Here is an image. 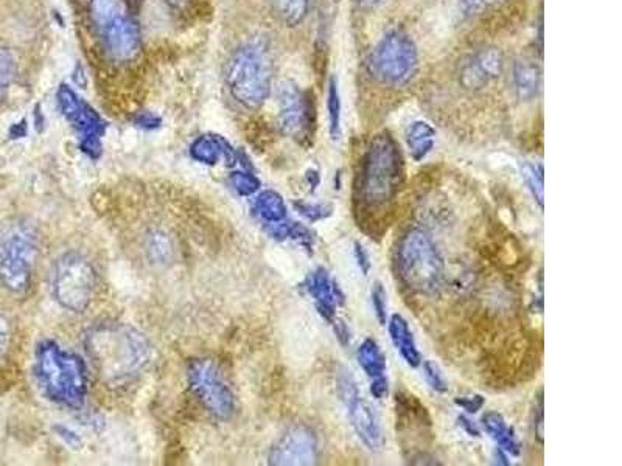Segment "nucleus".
I'll return each instance as SVG.
<instances>
[{
    "instance_id": "obj_1",
    "label": "nucleus",
    "mask_w": 622,
    "mask_h": 466,
    "mask_svg": "<svg viewBox=\"0 0 622 466\" xmlns=\"http://www.w3.org/2000/svg\"><path fill=\"white\" fill-rule=\"evenodd\" d=\"M403 157L391 134L375 136L361 162L357 201L366 210L385 209L399 195Z\"/></svg>"
},
{
    "instance_id": "obj_2",
    "label": "nucleus",
    "mask_w": 622,
    "mask_h": 466,
    "mask_svg": "<svg viewBox=\"0 0 622 466\" xmlns=\"http://www.w3.org/2000/svg\"><path fill=\"white\" fill-rule=\"evenodd\" d=\"M89 355L100 375L108 381H122L147 364L150 348L142 334L123 325H106L88 336Z\"/></svg>"
},
{
    "instance_id": "obj_3",
    "label": "nucleus",
    "mask_w": 622,
    "mask_h": 466,
    "mask_svg": "<svg viewBox=\"0 0 622 466\" xmlns=\"http://www.w3.org/2000/svg\"><path fill=\"white\" fill-rule=\"evenodd\" d=\"M35 373L46 397L72 409H80L88 392V373L74 353L64 352L52 341H42L36 350Z\"/></svg>"
},
{
    "instance_id": "obj_4",
    "label": "nucleus",
    "mask_w": 622,
    "mask_h": 466,
    "mask_svg": "<svg viewBox=\"0 0 622 466\" xmlns=\"http://www.w3.org/2000/svg\"><path fill=\"white\" fill-rule=\"evenodd\" d=\"M397 268L403 283L414 293L433 296L445 279V263L430 233L409 229L397 249Z\"/></svg>"
},
{
    "instance_id": "obj_5",
    "label": "nucleus",
    "mask_w": 622,
    "mask_h": 466,
    "mask_svg": "<svg viewBox=\"0 0 622 466\" xmlns=\"http://www.w3.org/2000/svg\"><path fill=\"white\" fill-rule=\"evenodd\" d=\"M226 84L240 105L259 109L273 86V60L268 49L254 42L235 50L226 67Z\"/></svg>"
},
{
    "instance_id": "obj_6",
    "label": "nucleus",
    "mask_w": 622,
    "mask_h": 466,
    "mask_svg": "<svg viewBox=\"0 0 622 466\" xmlns=\"http://www.w3.org/2000/svg\"><path fill=\"white\" fill-rule=\"evenodd\" d=\"M91 19L112 60H133L140 49V28L123 0H91Z\"/></svg>"
},
{
    "instance_id": "obj_7",
    "label": "nucleus",
    "mask_w": 622,
    "mask_h": 466,
    "mask_svg": "<svg viewBox=\"0 0 622 466\" xmlns=\"http://www.w3.org/2000/svg\"><path fill=\"white\" fill-rule=\"evenodd\" d=\"M38 255L35 233L27 226H11L0 233V283L11 293H25L32 283Z\"/></svg>"
},
{
    "instance_id": "obj_8",
    "label": "nucleus",
    "mask_w": 622,
    "mask_h": 466,
    "mask_svg": "<svg viewBox=\"0 0 622 466\" xmlns=\"http://www.w3.org/2000/svg\"><path fill=\"white\" fill-rule=\"evenodd\" d=\"M419 67V52L416 42L403 30H391L378 42L369 70L372 77L388 86H402L409 83Z\"/></svg>"
},
{
    "instance_id": "obj_9",
    "label": "nucleus",
    "mask_w": 622,
    "mask_h": 466,
    "mask_svg": "<svg viewBox=\"0 0 622 466\" xmlns=\"http://www.w3.org/2000/svg\"><path fill=\"white\" fill-rule=\"evenodd\" d=\"M97 274L83 255L66 254L56 261L53 294L61 307L75 313L88 310L95 296Z\"/></svg>"
},
{
    "instance_id": "obj_10",
    "label": "nucleus",
    "mask_w": 622,
    "mask_h": 466,
    "mask_svg": "<svg viewBox=\"0 0 622 466\" xmlns=\"http://www.w3.org/2000/svg\"><path fill=\"white\" fill-rule=\"evenodd\" d=\"M189 383L195 397L214 417L228 420L234 414V393L224 381L215 362L209 359L193 361L189 367Z\"/></svg>"
},
{
    "instance_id": "obj_11",
    "label": "nucleus",
    "mask_w": 622,
    "mask_h": 466,
    "mask_svg": "<svg viewBox=\"0 0 622 466\" xmlns=\"http://www.w3.org/2000/svg\"><path fill=\"white\" fill-rule=\"evenodd\" d=\"M279 126L282 133L294 139H302L310 134L313 109L308 95L293 81L280 84L279 92Z\"/></svg>"
},
{
    "instance_id": "obj_12",
    "label": "nucleus",
    "mask_w": 622,
    "mask_h": 466,
    "mask_svg": "<svg viewBox=\"0 0 622 466\" xmlns=\"http://www.w3.org/2000/svg\"><path fill=\"white\" fill-rule=\"evenodd\" d=\"M318 454V437L315 432L305 426H293L274 443L268 463L276 466L315 465Z\"/></svg>"
},
{
    "instance_id": "obj_13",
    "label": "nucleus",
    "mask_w": 622,
    "mask_h": 466,
    "mask_svg": "<svg viewBox=\"0 0 622 466\" xmlns=\"http://www.w3.org/2000/svg\"><path fill=\"white\" fill-rule=\"evenodd\" d=\"M56 97L61 112L81 134V139H100L105 134L106 123L102 117L86 101L81 100L69 86L61 84Z\"/></svg>"
},
{
    "instance_id": "obj_14",
    "label": "nucleus",
    "mask_w": 622,
    "mask_h": 466,
    "mask_svg": "<svg viewBox=\"0 0 622 466\" xmlns=\"http://www.w3.org/2000/svg\"><path fill=\"white\" fill-rule=\"evenodd\" d=\"M302 288L315 300L316 310L322 319L332 325L336 320V310L346 305V294L339 283L330 277L327 269L318 268L310 272Z\"/></svg>"
},
{
    "instance_id": "obj_15",
    "label": "nucleus",
    "mask_w": 622,
    "mask_h": 466,
    "mask_svg": "<svg viewBox=\"0 0 622 466\" xmlns=\"http://www.w3.org/2000/svg\"><path fill=\"white\" fill-rule=\"evenodd\" d=\"M346 406L349 409L350 425L361 443L375 453L381 451L385 446V432L377 409L369 401L364 400L361 393L346 403Z\"/></svg>"
},
{
    "instance_id": "obj_16",
    "label": "nucleus",
    "mask_w": 622,
    "mask_h": 466,
    "mask_svg": "<svg viewBox=\"0 0 622 466\" xmlns=\"http://www.w3.org/2000/svg\"><path fill=\"white\" fill-rule=\"evenodd\" d=\"M504 69V56L495 47L479 50L464 64L461 70V84L467 89H481L500 78Z\"/></svg>"
},
{
    "instance_id": "obj_17",
    "label": "nucleus",
    "mask_w": 622,
    "mask_h": 466,
    "mask_svg": "<svg viewBox=\"0 0 622 466\" xmlns=\"http://www.w3.org/2000/svg\"><path fill=\"white\" fill-rule=\"evenodd\" d=\"M388 331L389 338H391L394 347L397 348V352L402 356L403 361L411 369L422 366L423 359L419 347H417L416 338L409 328L408 320L402 314H392L391 319H388Z\"/></svg>"
},
{
    "instance_id": "obj_18",
    "label": "nucleus",
    "mask_w": 622,
    "mask_h": 466,
    "mask_svg": "<svg viewBox=\"0 0 622 466\" xmlns=\"http://www.w3.org/2000/svg\"><path fill=\"white\" fill-rule=\"evenodd\" d=\"M481 423H483L484 431L490 435V439L497 442L498 448L506 451L509 456H521L523 446L518 440L517 432H515L514 426L507 425L503 414L497 411L486 412L481 418Z\"/></svg>"
},
{
    "instance_id": "obj_19",
    "label": "nucleus",
    "mask_w": 622,
    "mask_h": 466,
    "mask_svg": "<svg viewBox=\"0 0 622 466\" xmlns=\"http://www.w3.org/2000/svg\"><path fill=\"white\" fill-rule=\"evenodd\" d=\"M406 145H408L409 154L416 162H422L430 156L431 151L436 145V129L428 122L416 120L406 129L405 134Z\"/></svg>"
},
{
    "instance_id": "obj_20",
    "label": "nucleus",
    "mask_w": 622,
    "mask_h": 466,
    "mask_svg": "<svg viewBox=\"0 0 622 466\" xmlns=\"http://www.w3.org/2000/svg\"><path fill=\"white\" fill-rule=\"evenodd\" d=\"M357 361L369 380L385 376L386 370H388L386 355L378 342L372 338L364 339L360 347L357 348Z\"/></svg>"
},
{
    "instance_id": "obj_21",
    "label": "nucleus",
    "mask_w": 622,
    "mask_h": 466,
    "mask_svg": "<svg viewBox=\"0 0 622 466\" xmlns=\"http://www.w3.org/2000/svg\"><path fill=\"white\" fill-rule=\"evenodd\" d=\"M514 87L520 100L537 97L540 89V69L534 61L518 60L514 66Z\"/></svg>"
},
{
    "instance_id": "obj_22",
    "label": "nucleus",
    "mask_w": 622,
    "mask_h": 466,
    "mask_svg": "<svg viewBox=\"0 0 622 466\" xmlns=\"http://www.w3.org/2000/svg\"><path fill=\"white\" fill-rule=\"evenodd\" d=\"M256 212L268 224L282 223L287 220V204L284 198L273 190H266L257 196Z\"/></svg>"
},
{
    "instance_id": "obj_23",
    "label": "nucleus",
    "mask_w": 622,
    "mask_h": 466,
    "mask_svg": "<svg viewBox=\"0 0 622 466\" xmlns=\"http://www.w3.org/2000/svg\"><path fill=\"white\" fill-rule=\"evenodd\" d=\"M277 18L288 27H296L307 18L310 0H271Z\"/></svg>"
},
{
    "instance_id": "obj_24",
    "label": "nucleus",
    "mask_w": 622,
    "mask_h": 466,
    "mask_svg": "<svg viewBox=\"0 0 622 466\" xmlns=\"http://www.w3.org/2000/svg\"><path fill=\"white\" fill-rule=\"evenodd\" d=\"M192 157L201 164L215 165L220 157L223 156V147H221V139L214 137H200L192 143L190 147Z\"/></svg>"
},
{
    "instance_id": "obj_25",
    "label": "nucleus",
    "mask_w": 622,
    "mask_h": 466,
    "mask_svg": "<svg viewBox=\"0 0 622 466\" xmlns=\"http://www.w3.org/2000/svg\"><path fill=\"white\" fill-rule=\"evenodd\" d=\"M521 176L525 179L526 185H528L529 192L534 196L535 201L539 204L540 209L543 210V192H545V173H543V165L542 164H531V162H526L523 167H521Z\"/></svg>"
},
{
    "instance_id": "obj_26",
    "label": "nucleus",
    "mask_w": 622,
    "mask_h": 466,
    "mask_svg": "<svg viewBox=\"0 0 622 466\" xmlns=\"http://www.w3.org/2000/svg\"><path fill=\"white\" fill-rule=\"evenodd\" d=\"M327 108H329L330 136H332L333 140H339V137H341V98H339L336 78L330 80Z\"/></svg>"
},
{
    "instance_id": "obj_27",
    "label": "nucleus",
    "mask_w": 622,
    "mask_h": 466,
    "mask_svg": "<svg viewBox=\"0 0 622 466\" xmlns=\"http://www.w3.org/2000/svg\"><path fill=\"white\" fill-rule=\"evenodd\" d=\"M16 75V61L8 50L0 49V105L7 97L8 89Z\"/></svg>"
},
{
    "instance_id": "obj_28",
    "label": "nucleus",
    "mask_w": 622,
    "mask_h": 466,
    "mask_svg": "<svg viewBox=\"0 0 622 466\" xmlns=\"http://www.w3.org/2000/svg\"><path fill=\"white\" fill-rule=\"evenodd\" d=\"M294 207L301 213L304 218H307L311 223L316 221L325 220L332 216L333 207L329 204H321V202H294Z\"/></svg>"
},
{
    "instance_id": "obj_29",
    "label": "nucleus",
    "mask_w": 622,
    "mask_h": 466,
    "mask_svg": "<svg viewBox=\"0 0 622 466\" xmlns=\"http://www.w3.org/2000/svg\"><path fill=\"white\" fill-rule=\"evenodd\" d=\"M371 300L378 324L385 327L388 324V293H386L385 286L381 285L380 282H375L372 286Z\"/></svg>"
},
{
    "instance_id": "obj_30",
    "label": "nucleus",
    "mask_w": 622,
    "mask_h": 466,
    "mask_svg": "<svg viewBox=\"0 0 622 466\" xmlns=\"http://www.w3.org/2000/svg\"><path fill=\"white\" fill-rule=\"evenodd\" d=\"M423 375L427 380L428 386L436 393L445 395L448 393V383L445 380L444 373H442L441 367L437 366L434 361H422Z\"/></svg>"
},
{
    "instance_id": "obj_31",
    "label": "nucleus",
    "mask_w": 622,
    "mask_h": 466,
    "mask_svg": "<svg viewBox=\"0 0 622 466\" xmlns=\"http://www.w3.org/2000/svg\"><path fill=\"white\" fill-rule=\"evenodd\" d=\"M231 181L235 190L242 196H249L256 193L260 188L259 179L251 173H243V171H234L231 174Z\"/></svg>"
},
{
    "instance_id": "obj_32",
    "label": "nucleus",
    "mask_w": 622,
    "mask_h": 466,
    "mask_svg": "<svg viewBox=\"0 0 622 466\" xmlns=\"http://www.w3.org/2000/svg\"><path fill=\"white\" fill-rule=\"evenodd\" d=\"M338 393L341 400L344 403H349L352 398L358 397L360 395V390H358L357 383L353 380V376L347 375V372H344V375L339 376L338 378Z\"/></svg>"
},
{
    "instance_id": "obj_33",
    "label": "nucleus",
    "mask_w": 622,
    "mask_h": 466,
    "mask_svg": "<svg viewBox=\"0 0 622 466\" xmlns=\"http://www.w3.org/2000/svg\"><path fill=\"white\" fill-rule=\"evenodd\" d=\"M501 2L504 0H462V8L470 16H478V14H484L486 11L498 7Z\"/></svg>"
},
{
    "instance_id": "obj_34",
    "label": "nucleus",
    "mask_w": 622,
    "mask_h": 466,
    "mask_svg": "<svg viewBox=\"0 0 622 466\" xmlns=\"http://www.w3.org/2000/svg\"><path fill=\"white\" fill-rule=\"evenodd\" d=\"M455 404L461 407L462 411L467 412L469 415L478 414L484 406H486V398L483 395H467V397L455 398Z\"/></svg>"
},
{
    "instance_id": "obj_35",
    "label": "nucleus",
    "mask_w": 622,
    "mask_h": 466,
    "mask_svg": "<svg viewBox=\"0 0 622 466\" xmlns=\"http://www.w3.org/2000/svg\"><path fill=\"white\" fill-rule=\"evenodd\" d=\"M353 257H355V261H357V266L361 274L367 277L372 269V261L369 254H367L366 247H364L360 241H355V243H353Z\"/></svg>"
},
{
    "instance_id": "obj_36",
    "label": "nucleus",
    "mask_w": 622,
    "mask_h": 466,
    "mask_svg": "<svg viewBox=\"0 0 622 466\" xmlns=\"http://www.w3.org/2000/svg\"><path fill=\"white\" fill-rule=\"evenodd\" d=\"M369 392H371L372 398H375V400H385V398L388 397L389 393L388 376H380V378H375V380H371V387H369Z\"/></svg>"
},
{
    "instance_id": "obj_37",
    "label": "nucleus",
    "mask_w": 622,
    "mask_h": 466,
    "mask_svg": "<svg viewBox=\"0 0 622 466\" xmlns=\"http://www.w3.org/2000/svg\"><path fill=\"white\" fill-rule=\"evenodd\" d=\"M332 325L339 344L343 345V347H349L352 344V331H350L349 325L344 320L339 319H336Z\"/></svg>"
},
{
    "instance_id": "obj_38",
    "label": "nucleus",
    "mask_w": 622,
    "mask_h": 466,
    "mask_svg": "<svg viewBox=\"0 0 622 466\" xmlns=\"http://www.w3.org/2000/svg\"><path fill=\"white\" fill-rule=\"evenodd\" d=\"M535 435H537V439L543 445V440H545V432H543V428H545V414H543V390H540L539 393V406H537V412H535Z\"/></svg>"
},
{
    "instance_id": "obj_39",
    "label": "nucleus",
    "mask_w": 622,
    "mask_h": 466,
    "mask_svg": "<svg viewBox=\"0 0 622 466\" xmlns=\"http://www.w3.org/2000/svg\"><path fill=\"white\" fill-rule=\"evenodd\" d=\"M134 122H136V125L140 126V128L145 129H156L161 125V119L151 114V112H142V114L137 115Z\"/></svg>"
},
{
    "instance_id": "obj_40",
    "label": "nucleus",
    "mask_w": 622,
    "mask_h": 466,
    "mask_svg": "<svg viewBox=\"0 0 622 466\" xmlns=\"http://www.w3.org/2000/svg\"><path fill=\"white\" fill-rule=\"evenodd\" d=\"M458 423L459 426H461V428L470 435V437H475V439H479V437H481V431H479L478 425H476L475 421L470 420L469 417L459 415Z\"/></svg>"
},
{
    "instance_id": "obj_41",
    "label": "nucleus",
    "mask_w": 622,
    "mask_h": 466,
    "mask_svg": "<svg viewBox=\"0 0 622 466\" xmlns=\"http://www.w3.org/2000/svg\"><path fill=\"white\" fill-rule=\"evenodd\" d=\"M10 342V324L5 317L0 316V353H4Z\"/></svg>"
},
{
    "instance_id": "obj_42",
    "label": "nucleus",
    "mask_w": 622,
    "mask_h": 466,
    "mask_svg": "<svg viewBox=\"0 0 622 466\" xmlns=\"http://www.w3.org/2000/svg\"><path fill=\"white\" fill-rule=\"evenodd\" d=\"M493 459H495V463H498V465H511V462H509V454H507L506 451H503V449L501 448L495 449V453H493Z\"/></svg>"
},
{
    "instance_id": "obj_43",
    "label": "nucleus",
    "mask_w": 622,
    "mask_h": 466,
    "mask_svg": "<svg viewBox=\"0 0 622 466\" xmlns=\"http://www.w3.org/2000/svg\"><path fill=\"white\" fill-rule=\"evenodd\" d=\"M307 182L310 185L311 190L315 192L318 185L321 184V178H319V173L316 170H308L307 171Z\"/></svg>"
},
{
    "instance_id": "obj_44",
    "label": "nucleus",
    "mask_w": 622,
    "mask_h": 466,
    "mask_svg": "<svg viewBox=\"0 0 622 466\" xmlns=\"http://www.w3.org/2000/svg\"><path fill=\"white\" fill-rule=\"evenodd\" d=\"M25 134H27V126H25V122L18 123V125H14L13 128H11V136H13L14 139L24 137Z\"/></svg>"
},
{
    "instance_id": "obj_45",
    "label": "nucleus",
    "mask_w": 622,
    "mask_h": 466,
    "mask_svg": "<svg viewBox=\"0 0 622 466\" xmlns=\"http://www.w3.org/2000/svg\"><path fill=\"white\" fill-rule=\"evenodd\" d=\"M358 5L363 8H375L383 2V0H357Z\"/></svg>"
},
{
    "instance_id": "obj_46",
    "label": "nucleus",
    "mask_w": 622,
    "mask_h": 466,
    "mask_svg": "<svg viewBox=\"0 0 622 466\" xmlns=\"http://www.w3.org/2000/svg\"><path fill=\"white\" fill-rule=\"evenodd\" d=\"M164 2H167L168 5H172V7H181L187 0H164Z\"/></svg>"
}]
</instances>
